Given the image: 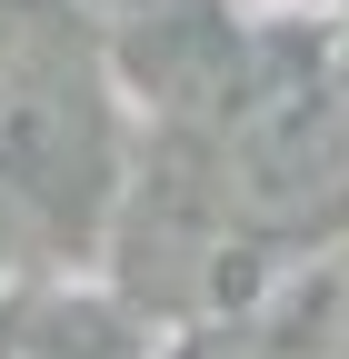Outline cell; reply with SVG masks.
I'll return each mask as SVG.
<instances>
[{
	"label": "cell",
	"mask_w": 349,
	"mask_h": 359,
	"mask_svg": "<svg viewBox=\"0 0 349 359\" xmlns=\"http://www.w3.org/2000/svg\"><path fill=\"white\" fill-rule=\"evenodd\" d=\"M50 11H70L80 30H100V40H140V30H170L190 0H50Z\"/></svg>",
	"instance_id": "6da1fadb"
}]
</instances>
